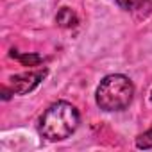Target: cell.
<instances>
[{"instance_id": "6da1fadb", "label": "cell", "mask_w": 152, "mask_h": 152, "mask_svg": "<svg viewBox=\"0 0 152 152\" xmlns=\"http://www.w3.org/2000/svg\"><path fill=\"white\" fill-rule=\"evenodd\" d=\"M79 109L66 100H57L45 109L38 120V132L48 141H63L79 127Z\"/></svg>"}, {"instance_id": "7a4b0ae2", "label": "cell", "mask_w": 152, "mask_h": 152, "mask_svg": "<svg viewBox=\"0 0 152 152\" xmlns=\"http://www.w3.org/2000/svg\"><path fill=\"white\" fill-rule=\"evenodd\" d=\"M134 97V84L124 73H111L100 81L95 91V102L97 106L106 111H124Z\"/></svg>"}, {"instance_id": "3957f363", "label": "cell", "mask_w": 152, "mask_h": 152, "mask_svg": "<svg viewBox=\"0 0 152 152\" xmlns=\"http://www.w3.org/2000/svg\"><path fill=\"white\" fill-rule=\"evenodd\" d=\"M47 73H48L47 68H39V70H31L13 75L9 79V90L13 95H27L47 77Z\"/></svg>"}, {"instance_id": "277c9868", "label": "cell", "mask_w": 152, "mask_h": 152, "mask_svg": "<svg viewBox=\"0 0 152 152\" xmlns=\"http://www.w3.org/2000/svg\"><path fill=\"white\" fill-rule=\"evenodd\" d=\"M56 23L59 27H63V29H72V27H75L79 23V18H77V15H75L73 9L61 7L57 11V15H56Z\"/></svg>"}, {"instance_id": "5b68a950", "label": "cell", "mask_w": 152, "mask_h": 152, "mask_svg": "<svg viewBox=\"0 0 152 152\" xmlns=\"http://www.w3.org/2000/svg\"><path fill=\"white\" fill-rule=\"evenodd\" d=\"M9 56L15 57V59H18L23 66H38V64L43 61V57H41L39 54H20L18 50H11Z\"/></svg>"}, {"instance_id": "8992f818", "label": "cell", "mask_w": 152, "mask_h": 152, "mask_svg": "<svg viewBox=\"0 0 152 152\" xmlns=\"http://www.w3.org/2000/svg\"><path fill=\"white\" fill-rule=\"evenodd\" d=\"M118 4V7H122L124 11H136L140 7H143L148 0H115Z\"/></svg>"}, {"instance_id": "52a82bcc", "label": "cell", "mask_w": 152, "mask_h": 152, "mask_svg": "<svg viewBox=\"0 0 152 152\" xmlns=\"http://www.w3.org/2000/svg\"><path fill=\"white\" fill-rule=\"evenodd\" d=\"M136 147L141 148V150H147V148H152V127L147 129L143 134H140L136 138Z\"/></svg>"}, {"instance_id": "ba28073f", "label": "cell", "mask_w": 152, "mask_h": 152, "mask_svg": "<svg viewBox=\"0 0 152 152\" xmlns=\"http://www.w3.org/2000/svg\"><path fill=\"white\" fill-rule=\"evenodd\" d=\"M150 102H152V91H150Z\"/></svg>"}]
</instances>
